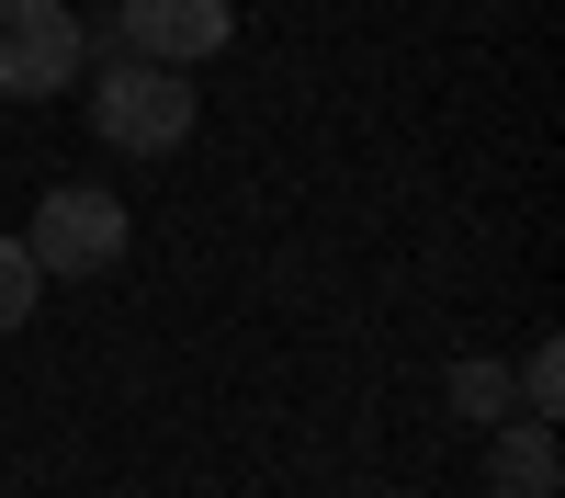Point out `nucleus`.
<instances>
[{
    "mask_svg": "<svg viewBox=\"0 0 565 498\" xmlns=\"http://www.w3.org/2000/svg\"><path fill=\"white\" fill-rule=\"evenodd\" d=\"M34 272H68V284H90V272L125 261V204L103 193V181H57V193L34 204Z\"/></svg>",
    "mask_w": 565,
    "mask_h": 498,
    "instance_id": "obj_1",
    "label": "nucleus"
},
{
    "mask_svg": "<svg viewBox=\"0 0 565 498\" xmlns=\"http://www.w3.org/2000/svg\"><path fill=\"white\" fill-rule=\"evenodd\" d=\"M521 396H532V420H554V407H565V351H554V340L521 362Z\"/></svg>",
    "mask_w": 565,
    "mask_h": 498,
    "instance_id": "obj_7",
    "label": "nucleus"
},
{
    "mask_svg": "<svg viewBox=\"0 0 565 498\" xmlns=\"http://www.w3.org/2000/svg\"><path fill=\"white\" fill-rule=\"evenodd\" d=\"M34 295H45V272H34V250H23V239H0V340H12L23 317H34Z\"/></svg>",
    "mask_w": 565,
    "mask_h": 498,
    "instance_id": "obj_6",
    "label": "nucleus"
},
{
    "mask_svg": "<svg viewBox=\"0 0 565 498\" xmlns=\"http://www.w3.org/2000/svg\"><path fill=\"white\" fill-rule=\"evenodd\" d=\"M90 125L114 136V148H136V159H159V148H181L193 136V80L181 68H103V91H90Z\"/></svg>",
    "mask_w": 565,
    "mask_h": 498,
    "instance_id": "obj_2",
    "label": "nucleus"
},
{
    "mask_svg": "<svg viewBox=\"0 0 565 498\" xmlns=\"http://www.w3.org/2000/svg\"><path fill=\"white\" fill-rule=\"evenodd\" d=\"M68 80H79V12L68 0H0V91L45 103Z\"/></svg>",
    "mask_w": 565,
    "mask_h": 498,
    "instance_id": "obj_3",
    "label": "nucleus"
},
{
    "mask_svg": "<svg viewBox=\"0 0 565 498\" xmlns=\"http://www.w3.org/2000/svg\"><path fill=\"white\" fill-rule=\"evenodd\" d=\"M226 34H238L226 0H125V45L148 68H193V57H215Z\"/></svg>",
    "mask_w": 565,
    "mask_h": 498,
    "instance_id": "obj_4",
    "label": "nucleus"
},
{
    "mask_svg": "<svg viewBox=\"0 0 565 498\" xmlns=\"http://www.w3.org/2000/svg\"><path fill=\"white\" fill-rule=\"evenodd\" d=\"M452 407H476V420H487V407H509V385H498V362H452Z\"/></svg>",
    "mask_w": 565,
    "mask_h": 498,
    "instance_id": "obj_8",
    "label": "nucleus"
},
{
    "mask_svg": "<svg viewBox=\"0 0 565 498\" xmlns=\"http://www.w3.org/2000/svg\"><path fill=\"white\" fill-rule=\"evenodd\" d=\"M487 487H498V498H554V442H543V431H509V442L487 453Z\"/></svg>",
    "mask_w": 565,
    "mask_h": 498,
    "instance_id": "obj_5",
    "label": "nucleus"
}]
</instances>
